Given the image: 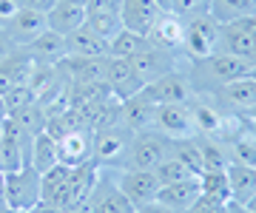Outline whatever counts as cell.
Wrapping results in <instances>:
<instances>
[{
	"label": "cell",
	"instance_id": "cell-1",
	"mask_svg": "<svg viewBox=\"0 0 256 213\" xmlns=\"http://www.w3.org/2000/svg\"><path fill=\"white\" fill-rule=\"evenodd\" d=\"M3 179H6V205L12 211L28 213L34 205H40V171L32 162L3 174Z\"/></svg>",
	"mask_w": 256,
	"mask_h": 213
},
{
	"label": "cell",
	"instance_id": "cell-2",
	"mask_svg": "<svg viewBox=\"0 0 256 213\" xmlns=\"http://www.w3.org/2000/svg\"><path fill=\"white\" fill-rule=\"evenodd\" d=\"M220 43L225 54L242 57V60H254L256 54V14H242L220 26Z\"/></svg>",
	"mask_w": 256,
	"mask_h": 213
},
{
	"label": "cell",
	"instance_id": "cell-3",
	"mask_svg": "<svg viewBox=\"0 0 256 213\" xmlns=\"http://www.w3.org/2000/svg\"><path fill=\"white\" fill-rule=\"evenodd\" d=\"M162 9L156 0H120V23L128 31H137L142 37L151 34V28L156 26Z\"/></svg>",
	"mask_w": 256,
	"mask_h": 213
},
{
	"label": "cell",
	"instance_id": "cell-4",
	"mask_svg": "<svg viewBox=\"0 0 256 213\" xmlns=\"http://www.w3.org/2000/svg\"><path fill=\"white\" fill-rule=\"evenodd\" d=\"M97 159H86L80 165L72 168V176H68V185H66V202H63V211H77L88 196L94 194V188H97Z\"/></svg>",
	"mask_w": 256,
	"mask_h": 213
},
{
	"label": "cell",
	"instance_id": "cell-5",
	"mask_svg": "<svg viewBox=\"0 0 256 213\" xmlns=\"http://www.w3.org/2000/svg\"><path fill=\"white\" fill-rule=\"evenodd\" d=\"M106 83L120 100H128L137 91L146 88V80L137 74V68L131 65V60H122V57H108V68H106Z\"/></svg>",
	"mask_w": 256,
	"mask_h": 213
},
{
	"label": "cell",
	"instance_id": "cell-6",
	"mask_svg": "<svg viewBox=\"0 0 256 213\" xmlns=\"http://www.w3.org/2000/svg\"><path fill=\"white\" fill-rule=\"evenodd\" d=\"M160 182H156L154 171H137V168H131L128 174H122L120 179V191L126 194V199L134 208L140 205H148V202H156V194H160Z\"/></svg>",
	"mask_w": 256,
	"mask_h": 213
},
{
	"label": "cell",
	"instance_id": "cell-7",
	"mask_svg": "<svg viewBox=\"0 0 256 213\" xmlns=\"http://www.w3.org/2000/svg\"><path fill=\"white\" fill-rule=\"evenodd\" d=\"M146 91L154 97L156 105H185L191 97V88L180 74H162L156 77L154 83H146Z\"/></svg>",
	"mask_w": 256,
	"mask_h": 213
},
{
	"label": "cell",
	"instance_id": "cell-8",
	"mask_svg": "<svg viewBox=\"0 0 256 213\" xmlns=\"http://www.w3.org/2000/svg\"><path fill=\"white\" fill-rule=\"evenodd\" d=\"M202 196V185L200 176H188V179H180V182H171V185H162L160 194H156V202L168 205L174 211H188L196 199Z\"/></svg>",
	"mask_w": 256,
	"mask_h": 213
},
{
	"label": "cell",
	"instance_id": "cell-9",
	"mask_svg": "<svg viewBox=\"0 0 256 213\" xmlns=\"http://www.w3.org/2000/svg\"><path fill=\"white\" fill-rule=\"evenodd\" d=\"M86 26V6L80 3H66V0H57L54 9L46 14V28L57 31V34H63L68 37L72 31Z\"/></svg>",
	"mask_w": 256,
	"mask_h": 213
},
{
	"label": "cell",
	"instance_id": "cell-10",
	"mask_svg": "<svg viewBox=\"0 0 256 213\" xmlns=\"http://www.w3.org/2000/svg\"><path fill=\"white\" fill-rule=\"evenodd\" d=\"M68 176H72V165H63V162H57V165H52L48 171H43V174H40V202L57 205V208L63 211Z\"/></svg>",
	"mask_w": 256,
	"mask_h": 213
},
{
	"label": "cell",
	"instance_id": "cell-11",
	"mask_svg": "<svg viewBox=\"0 0 256 213\" xmlns=\"http://www.w3.org/2000/svg\"><path fill=\"white\" fill-rule=\"evenodd\" d=\"M165 142L156 137H148V134H142V137L134 139V145H131V168H137V171H154L160 162H162L168 154H165Z\"/></svg>",
	"mask_w": 256,
	"mask_h": 213
},
{
	"label": "cell",
	"instance_id": "cell-12",
	"mask_svg": "<svg viewBox=\"0 0 256 213\" xmlns=\"http://www.w3.org/2000/svg\"><path fill=\"white\" fill-rule=\"evenodd\" d=\"M66 54L72 57H108V40L94 34L92 28H77L66 37Z\"/></svg>",
	"mask_w": 256,
	"mask_h": 213
},
{
	"label": "cell",
	"instance_id": "cell-13",
	"mask_svg": "<svg viewBox=\"0 0 256 213\" xmlns=\"http://www.w3.org/2000/svg\"><path fill=\"white\" fill-rule=\"evenodd\" d=\"M60 63L72 65L74 80L82 85V83H102V80H106L108 57H72V54H66Z\"/></svg>",
	"mask_w": 256,
	"mask_h": 213
},
{
	"label": "cell",
	"instance_id": "cell-14",
	"mask_svg": "<svg viewBox=\"0 0 256 213\" xmlns=\"http://www.w3.org/2000/svg\"><path fill=\"white\" fill-rule=\"evenodd\" d=\"M154 120L160 122V128H162L165 134H171L174 139H180V137H188V134H191L194 117L185 111L182 105H156Z\"/></svg>",
	"mask_w": 256,
	"mask_h": 213
},
{
	"label": "cell",
	"instance_id": "cell-15",
	"mask_svg": "<svg viewBox=\"0 0 256 213\" xmlns=\"http://www.w3.org/2000/svg\"><path fill=\"white\" fill-rule=\"evenodd\" d=\"M122 114H126V122L131 128H142V125H148V122L154 120L156 102H154V97L142 88V91H137L134 97L122 100Z\"/></svg>",
	"mask_w": 256,
	"mask_h": 213
},
{
	"label": "cell",
	"instance_id": "cell-16",
	"mask_svg": "<svg viewBox=\"0 0 256 213\" xmlns=\"http://www.w3.org/2000/svg\"><path fill=\"white\" fill-rule=\"evenodd\" d=\"M225 174H228L230 196H234V202H242V205H245L248 199L256 194V168L239 165V162H230V165L225 168Z\"/></svg>",
	"mask_w": 256,
	"mask_h": 213
},
{
	"label": "cell",
	"instance_id": "cell-17",
	"mask_svg": "<svg viewBox=\"0 0 256 213\" xmlns=\"http://www.w3.org/2000/svg\"><path fill=\"white\" fill-rule=\"evenodd\" d=\"M28 51H32V57L43 60V63H60L66 57V37L57 34V31H52V28H46V31H40L28 43Z\"/></svg>",
	"mask_w": 256,
	"mask_h": 213
},
{
	"label": "cell",
	"instance_id": "cell-18",
	"mask_svg": "<svg viewBox=\"0 0 256 213\" xmlns=\"http://www.w3.org/2000/svg\"><path fill=\"white\" fill-rule=\"evenodd\" d=\"M254 65L248 63V60H242V57H234V54H210L208 57V71L216 80H222V83H230V80H239V77H248V71H250Z\"/></svg>",
	"mask_w": 256,
	"mask_h": 213
},
{
	"label": "cell",
	"instance_id": "cell-19",
	"mask_svg": "<svg viewBox=\"0 0 256 213\" xmlns=\"http://www.w3.org/2000/svg\"><path fill=\"white\" fill-rule=\"evenodd\" d=\"M131 65L137 68V74L142 77V80H151L154 83L156 77H162V74H168L165 68L171 65V60L160 51V48H151V46H146L142 51H137V54L131 57Z\"/></svg>",
	"mask_w": 256,
	"mask_h": 213
},
{
	"label": "cell",
	"instance_id": "cell-20",
	"mask_svg": "<svg viewBox=\"0 0 256 213\" xmlns=\"http://www.w3.org/2000/svg\"><path fill=\"white\" fill-rule=\"evenodd\" d=\"M9 31L18 40L32 43L40 31H46V14L32 11V9H18V11H14V17L9 20Z\"/></svg>",
	"mask_w": 256,
	"mask_h": 213
},
{
	"label": "cell",
	"instance_id": "cell-21",
	"mask_svg": "<svg viewBox=\"0 0 256 213\" xmlns=\"http://www.w3.org/2000/svg\"><path fill=\"white\" fill-rule=\"evenodd\" d=\"M57 154H60V162L63 165H80L88 159V139L77 134V131H68L66 137L57 139Z\"/></svg>",
	"mask_w": 256,
	"mask_h": 213
},
{
	"label": "cell",
	"instance_id": "cell-22",
	"mask_svg": "<svg viewBox=\"0 0 256 213\" xmlns=\"http://www.w3.org/2000/svg\"><path fill=\"white\" fill-rule=\"evenodd\" d=\"M60 162V154H57V139L48 134V131H40L34 134V145H32V165L43 174L52 165Z\"/></svg>",
	"mask_w": 256,
	"mask_h": 213
},
{
	"label": "cell",
	"instance_id": "cell-23",
	"mask_svg": "<svg viewBox=\"0 0 256 213\" xmlns=\"http://www.w3.org/2000/svg\"><path fill=\"white\" fill-rule=\"evenodd\" d=\"M148 46V37L137 34V31H128V28H120L117 34L108 40V57H122V60H131V57L142 51Z\"/></svg>",
	"mask_w": 256,
	"mask_h": 213
},
{
	"label": "cell",
	"instance_id": "cell-24",
	"mask_svg": "<svg viewBox=\"0 0 256 213\" xmlns=\"http://www.w3.org/2000/svg\"><path fill=\"white\" fill-rule=\"evenodd\" d=\"M214 40H216V26L210 28L205 20H200L188 31V51L194 57H200V60H208L214 54Z\"/></svg>",
	"mask_w": 256,
	"mask_h": 213
},
{
	"label": "cell",
	"instance_id": "cell-25",
	"mask_svg": "<svg viewBox=\"0 0 256 213\" xmlns=\"http://www.w3.org/2000/svg\"><path fill=\"white\" fill-rule=\"evenodd\" d=\"M222 97L230 102V105H242V108H254L256 105V80L254 77H239V80H230L222 88Z\"/></svg>",
	"mask_w": 256,
	"mask_h": 213
},
{
	"label": "cell",
	"instance_id": "cell-26",
	"mask_svg": "<svg viewBox=\"0 0 256 213\" xmlns=\"http://www.w3.org/2000/svg\"><path fill=\"white\" fill-rule=\"evenodd\" d=\"M200 185H202V194L216 199V202L228 205L234 196H230V182H228V174L225 171H202L200 174Z\"/></svg>",
	"mask_w": 256,
	"mask_h": 213
},
{
	"label": "cell",
	"instance_id": "cell-27",
	"mask_svg": "<svg viewBox=\"0 0 256 213\" xmlns=\"http://www.w3.org/2000/svg\"><path fill=\"white\" fill-rule=\"evenodd\" d=\"M94 202H97V213H137V208L128 202L120 188H102L100 196L94 188Z\"/></svg>",
	"mask_w": 256,
	"mask_h": 213
},
{
	"label": "cell",
	"instance_id": "cell-28",
	"mask_svg": "<svg viewBox=\"0 0 256 213\" xmlns=\"http://www.w3.org/2000/svg\"><path fill=\"white\" fill-rule=\"evenodd\" d=\"M12 120L18 122V128L23 131V134H40V131H46L48 125V114H43V108L40 105H34V102H28L26 108H20V111L12 114Z\"/></svg>",
	"mask_w": 256,
	"mask_h": 213
},
{
	"label": "cell",
	"instance_id": "cell-29",
	"mask_svg": "<svg viewBox=\"0 0 256 213\" xmlns=\"http://www.w3.org/2000/svg\"><path fill=\"white\" fill-rule=\"evenodd\" d=\"M171 148H174V154L171 157H176L180 162H182L188 171H191L194 176L202 174V157H200V142H194L191 137H180L171 142Z\"/></svg>",
	"mask_w": 256,
	"mask_h": 213
},
{
	"label": "cell",
	"instance_id": "cell-30",
	"mask_svg": "<svg viewBox=\"0 0 256 213\" xmlns=\"http://www.w3.org/2000/svg\"><path fill=\"white\" fill-rule=\"evenodd\" d=\"M154 176L160 185H171V182H180V179H188V176H194L188 168L180 162L176 157H165L160 165L154 168Z\"/></svg>",
	"mask_w": 256,
	"mask_h": 213
},
{
	"label": "cell",
	"instance_id": "cell-31",
	"mask_svg": "<svg viewBox=\"0 0 256 213\" xmlns=\"http://www.w3.org/2000/svg\"><path fill=\"white\" fill-rule=\"evenodd\" d=\"M6 71H9V77L14 80V85H28V80H32V74H34V60L32 57H9L6 63H0Z\"/></svg>",
	"mask_w": 256,
	"mask_h": 213
},
{
	"label": "cell",
	"instance_id": "cell-32",
	"mask_svg": "<svg viewBox=\"0 0 256 213\" xmlns=\"http://www.w3.org/2000/svg\"><path fill=\"white\" fill-rule=\"evenodd\" d=\"M250 6H254V0H214L210 9H214V14H216L222 23H228V20H234V17L248 14Z\"/></svg>",
	"mask_w": 256,
	"mask_h": 213
},
{
	"label": "cell",
	"instance_id": "cell-33",
	"mask_svg": "<svg viewBox=\"0 0 256 213\" xmlns=\"http://www.w3.org/2000/svg\"><path fill=\"white\" fill-rule=\"evenodd\" d=\"M200 157H202V171H225L230 165L220 145H214L208 139H200Z\"/></svg>",
	"mask_w": 256,
	"mask_h": 213
},
{
	"label": "cell",
	"instance_id": "cell-34",
	"mask_svg": "<svg viewBox=\"0 0 256 213\" xmlns=\"http://www.w3.org/2000/svg\"><path fill=\"white\" fill-rule=\"evenodd\" d=\"M151 34L160 40V46H165V43L171 46V43H176V40L182 37V28H180V23H176L174 17H160L156 26L151 28Z\"/></svg>",
	"mask_w": 256,
	"mask_h": 213
},
{
	"label": "cell",
	"instance_id": "cell-35",
	"mask_svg": "<svg viewBox=\"0 0 256 213\" xmlns=\"http://www.w3.org/2000/svg\"><path fill=\"white\" fill-rule=\"evenodd\" d=\"M3 102H6V111H9V117H12L14 111L26 108L28 102H32V88H28V85H14L12 91L3 94Z\"/></svg>",
	"mask_w": 256,
	"mask_h": 213
},
{
	"label": "cell",
	"instance_id": "cell-36",
	"mask_svg": "<svg viewBox=\"0 0 256 213\" xmlns=\"http://www.w3.org/2000/svg\"><path fill=\"white\" fill-rule=\"evenodd\" d=\"M185 213H225V205L202 194L200 199H196V202H194V205H191V208H188Z\"/></svg>",
	"mask_w": 256,
	"mask_h": 213
},
{
	"label": "cell",
	"instance_id": "cell-37",
	"mask_svg": "<svg viewBox=\"0 0 256 213\" xmlns=\"http://www.w3.org/2000/svg\"><path fill=\"white\" fill-rule=\"evenodd\" d=\"M234 162L256 168V142H236V159Z\"/></svg>",
	"mask_w": 256,
	"mask_h": 213
},
{
	"label": "cell",
	"instance_id": "cell-38",
	"mask_svg": "<svg viewBox=\"0 0 256 213\" xmlns=\"http://www.w3.org/2000/svg\"><path fill=\"white\" fill-rule=\"evenodd\" d=\"M20 9H32V11H40V14H48V11L54 9L57 0H18Z\"/></svg>",
	"mask_w": 256,
	"mask_h": 213
},
{
	"label": "cell",
	"instance_id": "cell-39",
	"mask_svg": "<svg viewBox=\"0 0 256 213\" xmlns=\"http://www.w3.org/2000/svg\"><path fill=\"white\" fill-rule=\"evenodd\" d=\"M137 213H182V211H174V208H168L162 202H148V205H140Z\"/></svg>",
	"mask_w": 256,
	"mask_h": 213
},
{
	"label": "cell",
	"instance_id": "cell-40",
	"mask_svg": "<svg viewBox=\"0 0 256 213\" xmlns=\"http://www.w3.org/2000/svg\"><path fill=\"white\" fill-rule=\"evenodd\" d=\"M18 9H20L18 0H0V20H12Z\"/></svg>",
	"mask_w": 256,
	"mask_h": 213
},
{
	"label": "cell",
	"instance_id": "cell-41",
	"mask_svg": "<svg viewBox=\"0 0 256 213\" xmlns=\"http://www.w3.org/2000/svg\"><path fill=\"white\" fill-rule=\"evenodd\" d=\"M12 88H14V80H12L9 71H6V68L0 65V97H3L6 91H12Z\"/></svg>",
	"mask_w": 256,
	"mask_h": 213
},
{
	"label": "cell",
	"instance_id": "cell-42",
	"mask_svg": "<svg viewBox=\"0 0 256 213\" xmlns=\"http://www.w3.org/2000/svg\"><path fill=\"white\" fill-rule=\"evenodd\" d=\"M200 3H202V0H174V9H180V11H194Z\"/></svg>",
	"mask_w": 256,
	"mask_h": 213
},
{
	"label": "cell",
	"instance_id": "cell-43",
	"mask_svg": "<svg viewBox=\"0 0 256 213\" xmlns=\"http://www.w3.org/2000/svg\"><path fill=\"white\" fill-rule=\"evenodd\" d=\"M28 213H66V211H60L57 205H46V202H40V205H34Z\"/></svg>",
	"mask_w": 256,
	"mask_h": 213
},
{
	"label": "cell",
	"instance_id": "cell-44",
	"mask_svg": "<svg viewBox=\"0 0 256 213\" xmlns=\"http://www.w3.org/2000/svg\"><path fill=\"white\" fill-rule=\"evenodd\" d=\"M225 213H250V211H248L242 202H234V199H230V202L225 205Z\"/></svg>",
	"mask_w": 256,
	"mask_h": 213
},
{
	"label": "cell",
	"instance_id": "cell-45",
	"mask_svg": "<svg viewBox=\"0 0 256 213\" xmlns=\"http://www.w3.org/2000/svg\"><path fill=\"white\" fill-rule=\"evenodd\" d=\"M0 208H9L6 205V179H3V171H0Z\"/></svg>",
	"mask_w": 256,
	"mask_h": 213
},
{
	"label": "cell",
	"instance_id": "cell-46",
	"mask_svg": "<svg viewBox=\"0 0 256 213\" xmlns=\"http://www.w3.org/2000/svg\"><path fill=\"white\" fill-rule=\"evenodd\" d=\"M6 120H9V111H6V102H3V97H0V125H3Z\"/></svg>",
	"mask_w": 256,
	"mask_h": 213
},
{
	"label": "cell",
	"instance_id": "cell-47",
	"mask_svg": "<svg viewBox=\"0 0 256 213\" xmlns=\"http://www.w3.org/2000/svg\"><path fill=\"white\" fill-rule=\"evenodd\" d=\"M245 208H248L250 213H256V194H254V196H250V199L245 202Z\"/></svg>",
	"mask_w": 256,
	"mask_h": 213
},
{
	"label": "cell",
	"instance_id": "cell-48",
	"mask_svg": "<svg viewBox=\"0 0 256 213\" xmlns=\"http://www.w3.org/2000/svg\"><path fill=\"white\" fill-rule=\"evenodd\" d=\"M66 3H80V6H86V3H88V0H66Z\"/></svg>",
	"mask_w": 256,
	"mask_h": 213
},
{
	"label": "cell",
	"instance_id": "cell-49",
	"mask_svg": "<svg viewBox=\"0 0 256 213\" xmlns=\"http://www.w3.org/2000/svg\"><path fill=\"white\" fill-rule=\"evenodd\" d=\"M248 77H254V80H256V65L250 68V71H248Z\"/></svg>",
	"mask_w": 256,
	"mask_h": 213
},
{
	"label": "cell",
	"instance_id": "cell-50",
	"mask_svg": "<svg viewBox=\"0 0 256 213\" xmlns=\"http://www.w3.org/2000/svg\"><path fill=\"white\" fill-rule=\"evenodd\" d=\"M254 122H256V120H254Z\"/></svg>",
	"mask_w": 256,
	"mask_h": 213
}]
</instances>
